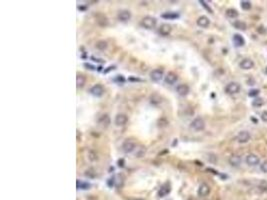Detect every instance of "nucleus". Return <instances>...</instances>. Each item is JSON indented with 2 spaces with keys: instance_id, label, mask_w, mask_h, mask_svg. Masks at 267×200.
<instances>
[{
  "instance_id": "obj_1",
  "label": "nucleus",
  "mask_w": 267,
  "mask_h": 200,
  "mask_svg": "<svg viewBox=\"0 0 267 200\" xmlns=\"http://www.w3.org/2000/svg\"><path fill=\"white\" fill-rule=\"evenodd\" d=\"M140 25L144 27L145 29H153L157 25V19L152 17V16H145V17L142 18Z\"/></svg>"
},
{
  "instance_id": "obj_2",
  "label": "nucleus",
  "mask_w": 267,
  "mask_h": 200,
  "mask_svg": "<svg viewBox=\"0 0 267 200\" xmlns=\"http://www.w3.org/2000/svg\"><path fill=\"white\" fill-rule=\"evenodd\" d=\"M190 127L195 131H202L205 128V122L201 117H196L190 124Z\"/></svg>"
},
{
  "instance_id": "obj_3",
  "label": "nucleus",
  "mask_w": 267,
  "mask_h": 200,
  "mask_svg": "<svg viewBox=\"0 0 267 200\" xmlns=\"http://www.w3.org/2000/svg\"><path fill=\"white\" fill-rule=\"evenodd\" d=\"M163 76H164V70L162 68H156L150 72V79L153 82H159L161 81Z\"/></svg>"
},
{
  "instance_id": "obj_4",
  "label": "nucleus",
  "mask_w": 267,
  "mask_h": 200,
  "mask_svg": "<svg viewBox=\"0 0 267 200\" xmlns=\"http://www.w3.org/2000/svg\"><path fill=\"white\" fill-rule=\"evenodd\" d=\"M240 91V84L237 82H230L225 87V92L227 94H236Z\"/></svg>"
},
{
  "instance_id": "obj_5",
  "label": "nucleus",
  "mask_w": 267,
  "mask_h": 200,
  "mask_svg": "<svg viewBox=\"0 0 267 200\" xmlns=\"http://www.w3.org/2000/svg\"><path fill=\"white\" fill-rule=\"evenodd\" d=\"M90 93L95 97H101L104 94V87L101 84H95L90 88Z\"/></svg>"
},
{
  "instance_id": "obj_6",
  "label": "nucleus",
  "mask_w": 267,
  "mask_h": 200,
  "mask_svg": "<svg viewBox=\"0 0 267 200\" xmlns=\"http://www.w3.org/2000/svg\"><path fill=\"white\" fill-rule=\"evenodd\" d=\"M135 147H136L135 143L130 139H126L122 144V150L125 153H131V152L135 150Z\"/></svg>"
},
{
  "instance_id": "obj_7",
  "label": "nucleus",
  "mask_w": 267,
  "mask_h": 200,
  "mask_svg": "<svg viewBox=\"0 0 267 200\" xmlns=\"http://www.w3.org/2000/svg\"><path fill=\"white\" fill-rule=\"evenodd\" d=\"M127 121H128V117H127L126 114H123V113L117 114L114 118V123L116 126H124L127 123Z\"/></svg>"
},
{
  "instance_id": "obj_8",
  "label": "nucleus",
  "mask_w": 267,
  "mask_h": 200,
  "mask_svg": "<svg viewBox=\"0 0 267 200\" xmlns=\"http://www.w3.org/2000/svg\"><path fill=\"white\" fill-rule=\"evenodd\" d=\"M246 163L248 164L249 166H256L260 163V158H259L257 155L250 153L246 156Z\"/></svg>"
},
{
  "instance_id": "obj_9",
  "label": "nucleus",
  "mask_w": 267,
  "mask_h": 200,
  "mask_svg": "<svg viewBox=\"0 0 267 200\" xmlns=\"http://www.w3.org/2000/svg\"><path fill=\"white\" fill-rule=\"evenodd\" d=\"M210 193V186L207 183H202L198 188L197 194L199 197H205Z\"/></svg>"
},
{
  "instance_id": "obj_10",
  "label": "nucleus",
  "mask_w": 267,
  "mask_h": 200,
  "mask_svg": "<svg viewBox=\"0 0 267 200\" xmlns=\"http://www.w3.org/2000/svg\"><path fill=\"white\" fill-rule=\"evenodd\" d=\"M170 191H171L170 183L166 182L160 187V189H159V191H158V196L159 197H165V196H167L170 193Z\"/></svg>"
},
{
  "instance_id": "obj_11",
  "label": "nucleus",
  "mask_w": 267,
  "mask_h": 200,
  "mask_svg": "<svg viewBox=\"0 0 267 200\" xmlns=\"http://www.w3.org/2000/svg\"><path fill=\"white\" fill-rule=\"evenodd\" d=\"M177 80H178V75L172 71L168 72L167 75L165 76V82L168 84V85H173V84L177 82Z\"/></svg>"
},
{
  "instance_id": "obj_12",
  "label": "nucleus",
  "mask_w": 267,
  "mask_h": 200,
  "mask_svg": "<svg viewBox=\"0 0 267 200\" xmlns=\"http://www.w3.org/2000/svg\"><path fill=\"white\" fill-rule=\"evenodd\" d=\"M239 67L243 70H249V69H251V68L254 67V62L249 58H245L239 63Z\"/></svg>"
},
{
  "instance_id": "obj_13",
  "label": "nucleus",
  "mask_w": 267,
  "mask_h": 200,
  "mask_svg": "<svg viewBox=\"0 0 267 200\" xmlns=\"http://www.w3.org/2000/svg\"><path fill=\"white\" fill-rule=\"evenodd\" d=\"M171 30H172L171 25H169V24H167V23H164V24H162L160 27H159L158 33L160 34L161 36H168L171 33Z\"/></svg>"
},
{
  "instance_id": "obj_14",
  "label": "nucleus",
  "mask_w": 267,
  "mask_h": 200,
  "mask_svg": "<svg viewBox=\"0 0 267 200\" xmlns=\"http://www.w3.org/2000/svg\"><path fill=\"white\" fill-rule=\"evenodd\" d=\"M189 86L187 84H179L176 87V92L180 96H186L189 93Z\"/></svg>"
},
{
  "instance_id": "obj_15",
  "label": "nucleus",
  "mask_w": 267,
  "mask_h": 200,
  "mask_svg": "<svg viewBox=\"0 0 267 200\" xmlns=\"http://www.w3.org/2000/svg\"><path fill=\"white\" fill-rule=\"evenodd\" d=\"M196 23H197V25H198L199 27H201V28H207V27L209 26V24H210V20H209L208 17H207V16L202 15V16H200V17H198Z\"/></svg>"
},
{
  "instance_id": "obj_16",
  "label": "nucleus",
  "mask_w": 267,
  "mask_h": 200,
  "mask_svg": "<svg viewBox=\"0 0 267 200\" xmlns=\"http://www.w3.org/2000/svg\"><path fill=\"white\" fill-rule=\"evenodd\" d=\"M117 17H118L119 20H120V21L126 22V21H128V20H130L131 13H130V11H128V10H120L118 12Z\"/></svg>"
},
{
  "instance_id": "obj_17",
  "label": "nucleus",
  "mask_w": 267,
  "mask_h": 200,
  "mask_svg": "<svg viewBox=\"0 0 267 200\" xmlns=\"http://www.w3.org/2000/svg\"><path fill=\"white\" fill-rule=\"evenodd\" d=\"M98 124L103 128L108 127L110 124V117L108 114H102L98 119Z\"/></svg>"
},
{
  "instance_id": "obj_18",
  "label": "nucleus",
  "mask_w": 267,
  "mask_h": 200,
  "mask_svg": "<svg viewBox=\"0 0 267 200\" xmlns=\"http://www.w3.org/2000/svg\"><path fill=\"white\" fill-rule=\"evenodd\" d=\"M250 140V134L247 131H241L237 135V141L239 143H246Z\"/></svg>"
},
{
  "instance_id": "obj_19",
  "label": "nucleus",
  "mask_w": 267,
  "mask_h": 200,
  "mask_svg": "<svg viewBox=\"0 0 267 200\" xmlns=\"http://www.w3.org/2000/svg\"><path fill=\"white\" fill-rule=\"evenodd\" d=\"M229 164L233 167H238L241 164V157L237 154H233L229 157Z\"/></svg>"
},
{
  "instance_id": "obj_20",
  "label": "nucleus",
  "mask_w": 267,
  "mask_h": 200,
  "mask_svg": "<svg viewBox=\"0 0 267 200\" xmlns=\"http://www.w3.org/2000/svg\"><path fill=\"white\" fill-rule=\"evenodd\" d=\"M233 43H234V45L236 46V47H241V46H243L245 44V40H244V38L242 37V36L240 35V34H238V33H236V34H234L233 35Z\"/></svg>"
},
{
  "instance_id": "obj_21",
  "label": "nucleus",
  "mask_w": 267,
  "mask_h": 200,
  "mask_svg": "<svg viewBox=\"0 0 267 200\" xmlns=\"http://www.w3.org/2000/svg\"><path fill=\"white\" fill-rule=\"evenodd\" d=\"M86 83V77L83 74H77L76 76V86L78 88H82Z\"/></svg>"
},
{
  "instance_id": "obj_22",
  "label": "nucleus",
  "mask_w": 267,
  "mask_h": 200,
  "mask_svg": "<svg viewBox=\"0 0 267 200\" xmlns=\"http://www.w3.org/2000/svg\"><path fill=\"white\" fill-rule=\"evenodd\" d=\"M233 26L236 28V29L243 30V31L246 30V28H247L246 23L244 21H241V20H235L234 23H233Z\"/></svg>"
},
{
  "instance_id": "obj_23",
  "label": "nucleus",
  "mask_w": 267,
  "mask_h": 200,
  "mask_svg": "<svg viewBox=\"0 0 267 200\" xmlns=\"http://www.w3.org/2000/svg\"><path fill=\"white\" fill-rule=\"evenodd\" d=\"M238 11L236 9H233V8H229V9L226 10V16L228 18H231V19H234V18H237L238 17Z\"/></svg>"
},
{
  "instance_id": "obj_24",
  "label": "nucleus",
  "mask_w": 267,
  "mask_h": 200,
  "mask_svg": "<svg viewBox=\"0 0 267 200\" xmlns=\"http://www.w3.org/2000/svg\"><path fill=\"white\" fill-rule=\"evenodd\" d=\"M162 17L165 18V19H176L179 17V14L177 12H173V11H169V12H166V13L162 14Z\"/></svg>"
},
{
  "instance_id": "obj_25",
  "label": "nucleus",
  "mask_w": 267,
  "mask_h": 200,
  "mask_svg": "<svg viewBox=\"0 0 267 200\" xmlns=\"http://www.w3.org/2000/svg\"><path fill=\"white\" fill-rule=\"evenodd\" d=\"M107 46H108V44H107V42L104 41V40H99V41H97L96 44H95V47H96L98 50H105Z\"/></svg>"
},
{
  "instance_id": "obj_26",
  "label": "nucleus",
  "mask_w": 267,
  "mask_h": 200,
  "mask_svg": "<svg viewBox=\"0 0 267 200\" xmlns=\"http://www.w3.org/2000/svg\"><path fill=\"white\" fill-rule=\"evenodd\" d=\"M90 184L87 182H81L77 180V188L78 189H89Z\"/></svg>"
},
{
  "instance_id": "obj_27",
  "label": "nucleus",
  "mask_w": 267,
  "mask_h": 200,
  "mask_svg": "<svg viewBox=\"0 0 267 200\" xmlns=\"http://www.w3.org/2000/svg\"><path fill=\"white\" fill-rule=\"evenodd\" d=\"M240 5L243 10H249L251 8V2L247 1V0H243V1L240 2Z\"/></svg>"
},
{
  "instance_id": "obj_28",
  "label": "nucleus",
  "mask_w": 267,
  "mask_h": 200,
  "mask_svg": "<svg viewBox=\"0 0 267 200\" xmlns=\"http://www.w3.org/2000/svg\"><path fill=\"white\" fill-rule=\"evenodd\" d=\"M263 103H264V101H263L262 98H256L252 101V105L254 107H261L263 105Z\"/></svg>"
},
{
  "instance_id": "obj_29",
  "label": "nucleus",
  "mask_w": 267,
  "mask_h": 200,
  "mask_svg": "<svg viewBox=\"0 0 267 200\" xmlns=\"http://www.w3.org/2000/svg\"><path fill=\"white\" fill-rule=\"evenodd\" d=\"M259 95V90L258 89H251L248 92V96L249 97H256Z\"/></svg>"
},
{
  "instance_id": "obj_30",
  "label": "nucleus",
  "mask_w": 267,
  "mask_h": 200,
  "mask_svg": "<svg viewBox=\"0 0 267 200\" xmlns=\"http://www.w3.org/2000/svg\"><path fill=\"white\" fill-rule=\"evenodd\" d=\"M260 169H261L262 172H264V173H267V160H265V161L260 165Z\"/></svg>"
},
{
  "instance_id": "obj_31",
  "label": "nucleus",
  "mask_w": 267,
  "mask_h": 200,
  "mask_svg": "<svg viewBox=\"0 0 267 200\" xmlns=\"http://www.w3.org/2000/svg\"><path fill=\"white\" fill-rule=\"evenodd\" d=\"M199 3H201V5H202V6H204V7L206 8V9H207V10H208V11L210 12V13H212V9H211V8H210L208 5H207L205 1H202V0H201V1H199Z\"/></svg>"
},
{
  "instance_id": "obj_32",
  "label": "nucleus",
  "mask_w": 267,
  "mask_h": 200,
  "mask_svg": "<svg viewBox=\"0 0 267 200\" xmlns=\"http://www.w3.org/2000/svg\"><path fill=\"white\" fill-rule=\"evenodd\" d=\"M261 119L262 121L267 122V111H263L261 113Z\"/></svg>"
},
{
  "instance_id": "obj_33",
  "label": "nucleus",
  "mask_w": 267,
  "mask_h": 200,
  "mask_svg": "<svg viewBox=\"0 0 267 200\" xmlns=\"http://www.w3.org/2000/svg\"><path fill=\"white\" fill-rule=\"evenodd\" d=\"M84 66L87 67V68L89 67V69H91V70H95V67L92 66V65H90V64H88V63H84Z\"/></svg>"
},
{
  "instance_id": "obj_34",
  "label": "nucleus",
  "mask_w": 267,
  "mask_h": 200,
  "mask_svg": "<svg viewBox=\"0 0 267 200\" xmlns=\"http://www.w3.org/2000/svg\"><path fill=\"white\" fill-rule=\"evenodd\" d=\"M123 163H124V160H123V159L118 160V165H119V166H121V167L124 166V164H123Z\"/></svg>"
},
{
  "instance_id": "obj_35",
  "label": "nucleus",
  "mask_w": 267,
  "mask_h": 200,
  "mask_svg": "<svg viewBox=\"0 0 267 200\" xmlns=\"http://www.w3.org/2000/svg\"><path fill=\"white\" fill-rule=\"evenodd\" d=\"M134 200H143V199H141V198H136V199H134Z\"/></svg>"
},
{
  "instance_id": "obj_36",
  "label": "nucleus",
  "mask_w": 267,
  "mask_h": 200,
  "mask_svg": "<svg viewBox=\"0 0 267 200\" xmlns=\"http://www.w3.org/2000/svg\"><path fill=\"white\" fill-rule=\"evenodd\" d=\"M265 73L267 74V66H266V68H265Z\"/></svg>"
}]
</instances>
